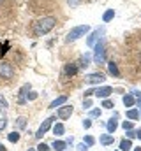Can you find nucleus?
Wrapping results in <instances>:
<instances>
[{
	"instance_id": "obj_1",
	"label": "nucleus",
	"mask_w": 141,
	"mask_h": 151,
	"mask_svg": "<svg viewBox=\"0 0 141 151\" xmlns=\"http://www.w3.org/2000/svg\"><path fill=\"white\" fill-rule=\"evenodd\" d=\"M55 25H57V18L46 16V18H41V19L35 21L34 27H32V30H34L35 35H44V34H48L49 30H53Z\"/></svg>"
},
{
	"instance_id": "obj_2",
	"label": "nucleus",
	"mask_w": 141,
	"mask_h": 151,
	"mask_svg": "<svg viewBox=\"0 0 141 151\" xmlns=\"http://www.w3.org/2000/svg\"><path fill=\"white\" fill-rule=\"evenodd\" d=\"M88 32H90V27H88V25H79V27H74V28H70V32L67 34L65 42H74V40H78V39L85 37Z\"/></svg>"
},
{
	"instance_id": "obj_3",
	"label": "nucleus",
	"mask_w": 141,
	"mask_h": 151,
	"mask_svg": "<svg viewBox=\"0 0 141 151\" xmlns=\"http://www.w3.org/2000/svg\"><path fill=\"white\" fill-rule=\"evenodd\" d=\"M94 62L95 63H106V44L104 40L101 39L95 46H94Z\"/></svg>"
},
{
	"instance_id": "obj_4",
	"label": "nucleus",
	"mask_w": 141,
	"mask_h": 151,
	"mask_svg": "<svg viewBox=\"0 0 141 151\" xmlns=\"http://www.w3.org/2000/svg\"><path fill=\"white\" fill-rule=\"evenodd\" d=\"M55 118H57V116H49V118H46V119H44V121L41 123L39 130L35 132V137H37V139H42V135H44V134H46V132H48V130L51 128V125H53Z\"/></svg>"
},
{
	"instance_id": "obj_5",
	"label": "nucleus",
	"mask_w": 141,
	"mask_h": 151,
	"mask_svg": "<svg viewBox=\"0 0 141 151\" xmlns=\"http://www.w3.org/2000/svg\"><path fill=\"white\" fill-rule=\"evenodd\" d=\"M102 34H104V28H102V27H101V28H97V30H94V32L88 35V39H86V44H88L90 47H94V46L101 40Z\"/></svg>"
},
{
	"instance_id": "obj_6",
	"label": "nucleus",
	"mask_w": 141,
	"mask_h": 151,
	"mask_svg": "<svg viewBox=\"0 0 141 151\" xmlns=\"http://www.w3.org/2000/svg\"><path fill=\"white\" fill-rule=\"evenodd\" d=\"M12 76H14V69L11 67V63H7V62L0 63V77H4V79H11Z\"/></svg>"
},
{
	"instance_id": "obj_7",
	"label": "nucleus",
	"mask_w": 141,
	"mask_h": 151,
	"mask_svg": "<svg viewBox=\"0 0 141 151\" xmlns=\"http://www.w3.org/2000/svg\"><path fill=\"white\" fill-rule=\"evenodd\" d=\"M106 81V76L104 74H101V72H92V74H88L86 76V83L88 84H101V83H104Z\"/></svg>"
},
{
	"instance_id": "obj_8",
	"label": "nucleus",
	"mask_w": 141,
	"mask_h": 151,
	"mask_svg": "<svg viewBox=\"0 0 141 151\" xmlns=\"http://www.w3.org/2000/svg\"><path fill=\"white\" fill-rule=\"evenodd\" d=\"M72 111H74V107L72 106H62L58 111H57V116L60 118V119H69L70 118V114H72Z\"/></svg>"
},
{
	"instance_id": "obj_9",
	"label": "nucleus",
	"mask_w": 141,
	"mask_h": 151,
	"mask_svg": "<svg viewBox=\"0 0 141 151\" xmlns=\"http://www.w3.org/2000/svg\"><path fill=\"white\" fill-rule=\"evenodd\" d=\"M99 99H108L111 93H113V88L111 86H101V88H95V91H94Z\"/></svg>"
},
{
	"instance_id": "obj_10",
	"label": "nucleus",
	"mask_w": 141,
	"mask_h": 151,
	"mask_svg": "<svg viewBox=\"0 0 141 151\" xmlns=\"http://www.w3.org/2000/svg\"><path fill=\"white\" fill-rule=\"evenodd\" d=\"M30 91V84H23V88L20 90V99H18V104L20 106H25L27 104V95Z\"/></svg>"
},
{
	"instance_id": "obj_11",
	"label": "nucleus",
	"mask_w": 141,
	"mask_h": 151,
	"mask_svg": "<svg viewBox=\"0 0 141 151\" xmlns=\"http://www.w3.org/2000/svg\"><path fill=\"white\" fill-rule=\"evenodd\" d=\"M116 118H118V114L115 113V116H111V118L108 119V123H106V128H108V132H109V134H113V132L116 130V127H118Z\"/></svg>"
},
{
	"instance_id": "obj_12",
	"label": "nucleus",
	"mask_w": 141,
	"mask_h": 151,
	"mask_svg": "<svg viewBox=\"0 0 141 151\" xmlns=\"http://www.w3.org/2000/svg\"><path fill=\"white\" fill-rule=\"evenodd\" d=\"M78 72V67L74 65V63H67L65 67H64V76H65V79H69V77H74Z\"/></svg>"
},
{
	"instance_id": "obj_13",
	"label": "nucleus",
	"mask_w": 141,
	"mask_h": 151,
	"mask_svg": "<svg viewBox=\"0 0 141 151\" xmlns=\"http://www.w3.org/2000/svg\"><path fill=\"white\" fill-rule=\"evenodd\" d=\"M99 142H101L102 146H111V144L115 142V137H113V134H102V135L99 137Z\"/></svg>"
},
{
	"instance_id": "obj_14",
	"label": "nucleus",
	"mask_w": 141,
	"mask_h": 151,
	"mask_svg": "<svg viewBox=\"0 0 141 151\" xmlns=\"http://www.w3.org/2000/svg\"><path fill=\"white\" fill-rule=\"evenodd\" d=\"M124 106H125V109H131L134 104H136V100H134V97L131 95V93H127V95H124Z\"/></svg>"
},
{
	"instance_id": "obj_15",
	"label": "nucleus",
	"mask_w": 141,
	"mask_h": 151,
	"mask_svg": "<svg viewBox=\"0 0 141 151\" xmlns=\"http://www.w3.org/2000/svg\"><path fill=\"white\" fill-rule=\"evenodd\" d=\"M108 69H109V74L113 76V77H120V70H118V67H116V63L113 60L108 62Z\"/></svg>"
},
{
	"instance_id": "obj_16",
	"label": "nucleus",
	"mask_w": 141,
	"mask_h": 151,
	"mask_svg": "<svg viewBox=\"0 0 141 151\" xmlns=\"http://www.w3.org/2000/svg\"><path fill=\"white\" fill-rule=\"evenodd\" d=\"M64 102H67V97H65V95H60L58 99H55V100H53V102L49 104V109H55V107H60V106H62Z\"/></svg>"
},
{
	"instance_id": "obj_17",
	"label": "nucleus",
	"mask_w": 141,
	"mask_h": 151,
	"mask_svg": "<svg viewBox=\"0 0 141 151\" xmlns=\"http://www.w3.org/2000/svg\"><path fill=\"white\" fill-rule=\"evenodd\" d=\"M131 150H132L131 139H122V141H120V151H131Z\"/></svg>"
},
{
	"instance_id": "obj_18",
	"label": "nucleus",
	"mask_w": 141,
	"mask_h": 151,
	"mask_svg": "<svg viewBox=\"0 0 141 151\" xmlns=\"http://www.w3.org/2000/svg\"><path fill=\"white\" fill-rule=\"evenodd\" d=\"M113 18H115V11H113V9H108L104 14H102V21H104V23L113 21Z\"/></svg>"
},
{
	"instance_id": "obj_19",
	"label": "nucleus",
	"mask_w": 141,
	"mask_h": 151,
	"mask_svg": "<svg viewBox=\"0 0 141 151\" xmlns=\"http://www.w3.org/2000/svg\"><path fill=\"white\" fill-rule=\"evenodd\" d=\"M51 146H53V150H55V151H65V148H67L65 141H55Z\"/></svg>"
},
{
	"instance_id": "obj_20",
	"label": "nucleus",
	"mask_w": 141,
	"mask_h": 151,
	"mask_svg": "<svg viewBox=\"0 0 141 151\" xmlns=\"http://www.w3.org/2000/svg\"><path fill=\"white\" fill-rule=\"evenodd\" d=\"M127 118H129L131 121H136V119H140V111H138V109H132V107H131V109L127 111Z\"/></svg>"
},
{
	"instance_id": "obj_21",
	"label": "nucleus",
	"mask_w": 141,
	"mask_h": 151,
	"mask_svg": "<svg viewBox=\"0 0 141 151\" xmlns=\"http://www.w3.org/2000/svg\"><path fill=\"white\" fill-rule=\"evenodd\" d=\"M88 63H90V55L86 53V55H83V56L79 58V67H81V69H86Z\"/></svg>"
},
{
	"instance_id": "obj_22",
	"label": "nucleus",
	"mask_w": 141,
	"mask_h": 151,
	"mask_svg": "<svg viewBox=\"0 0 141 151\" xmlns=\"http://www.w3.org/2000/svg\"><path fill=\"white\" fill-rule=\"evenodd\" d=\"M53 134H55V135H64V134H65V127H64L62 123H57V125L53 127Z\"/></svg>"
},
{
	"instance_id": "obj_23",
	"label": "nucleus",
	"mask_w": 141,
	"mask_h": 151,
	"mask_svg": "<svg viewBox=\"0 0 141 151\" xmlns=\"http://www.w3.org/2000/svg\"><path fill=\"white\" fill-rule=\"evenodd\" d=\"M7 139H9L11 142H18V141H20V132H11V134L7 135Z\"/></svg>"
},
{
	"instance_id": "obj_24",
	"label": "nucleus",
	"mask_w": 141,
	"mask_h": 151,
	"mask_svg": "<svg viewBox=\"0 0 141 151\" xmlns=\"http://www.w3.org/2000/svg\"><path fill=\"white\" fill-rule=\"evenodd\" d=\"M101 114H102L101 109H90L88 111V118H101Z\"/></svg>"
},
{
	"instance_id": "obj_25",
	"label": "nucleus",
	"mask_w": 141,
	"mask_h": 151,
	"mask_svg": "<svg viewBox=\"0 0 141 151\" xmlns=\"http://www.w3.org/2000/svg\"><path fill=\"white\" fill-rule=\"evenodd\" d=\"M122 127H124V130H132V127H134V123H132L131 119H125V121L122 123Z\"/></svg>"
},
{
	"instance_id": "obj_26",
	"label": "nucleus",
	"mask_w": 141,
	"mask_h": 151,
	"mask_svg": "<svg viewBox=\"0 0 141 151\" xmlns=\"http://www.w3.org/2000/svg\"><path fill=\"white\" fill-rule=\"evenodd\" d=\"M83 142H85L86 146H94V144H95V139H94L92 135H86V137L83 139Z\"/></svg>"
},
{
	"instance_id": "obj_27",
	"label": "nucleus",
	"mask_w": 141,
	"mask_h": 151,
	"mask_svg": "<svg viewBox=\"0 0 141 151\" xmlns=\"http://www.w3.org/2000/svg\"><path fill=\"white\" fill-rule=\"evenodd\" d=\"M113 106H115V104H113L109 99H104V100H102V107H104V109H113Z\"/></svg>"
},
{
	"instance_id": "obj_28",
	"label": "nucleus",
	"mask_w": 141,
	"mask_h": 151,
	"mask_svg": "<svg viewBox=\"0 0 141 151\" xmlns=\"http://www.w3.org/2000/svg\"><path fill=\"white\" fill-rule=\"evenodd\" d=\"M131 95L138 99V104L141 106V91H140V90H132V93H131Z\"/></svg>"
},
{
	"instance_id": "obj_29",
	"label": "nucleus",
	"mask_w": 141,
	"mask_h": 151,
	"mask_svg": "<svg viewBox=\"0 0 141 151\" xmlns=\"http://www.w3.org/2000/svg\"><path fill=\"white\" fill-rule=\"evenodd\" d=\"M83 109H92V100L85 99V100H83Z\"/></svg>"
},
{
	"instance_id": "obj_30",
	"label": "nucleus",
	"mask_w": 141,
	"mask_h": 151,
	"mask_svg": "<svg viewBox=\"0 0 141 151\" xmlns=\"http://www.w3.org/2000/svg\"><path fill=\"white\" fill-rule=\"evenodd\" d=\"M25 125H27V118H20L18 119V128H25Z\"/></svg>"
},
{
	"instance_id": "obj_31",
	"label": "nucleus",
	"mask_w": 141,
	"mask_h": 151,
	"mask_svg": "<svg viewBox=\"0 0 141 151\" xmlns=\"http://www.w3.org/2000/svg\"><path fill=\"white\" fill-rule=\"evenodd\" d=\"M37 151H49V146L44 144V142H41V144L37 146Z\"/></svg>"
},
{
	"instance_id": "obj_32",
	"label": "nucleus",
	"mask_w": 141,
	"mask_h": 151,
	"mask_svg": "<svg viewBox=\"0 0 141 151\" xmlns=\"http://www.w3.org/2000/svg\"><path fill=\"white\" fill-rule=\"evenodd\" d=\"M76 151H88V146H85V142H81L76 146Z\"/></svg>"
},
{
	"instance_id": "obj_33",
	"label": "nucleus",
	"mask_w": 141,
	"mask_h": 151,
	"mask_svg": "<svg viewBox=\"0 0 141 151\" xmlns=\"http://www.w3.org/2000/svg\"><path fill=\"white\" fill-rule=\"evenodd\" d=\"M35 99H37V93H35V91H28L27 100H35Z\"/></svg>"
},
{
	"instance_id": "obj_34",
	"label": "nucleus",
	"mask_w": 141,
	"mask_h": 151,
	"mask_svg": "<svg viewBox=\"0 0 141 151\" xmlns=\"http://www.w3.org/2000/svg\"><path fill=\"white\" fill-rule=\"evenodd\" d=\"M79 2H81V0H67V4H69L70 7H78V5H79Z\"/></svg>"
},
{
	"instance_id": "obj_35",
	"label": "nucleus",
	"mask_w": 141,
	"mask_h": 151,
	"mask_svg": "<svg viewBox=\"0 0 141 151\" xmlns=\"http://www.w3.org/2000/svg\"><path fill=\"white\" fill-rule=\"evenodd\" d=\"M90 125H92V121H90L88 118H86V119H83V127H85V128H90Z\"/></svg>"
},
{
	"instance_id": "obj_36",
	"label": "nucleus",
	"mask_w": 141,
	"mask_h": 151,
	"mask_svg": "<svg viewBox=\"0 0 141 151\" xmlns=\"http://www.w3.org/2000/svg\"><path fill=\"white\" fill-rule=\"evenodd\" d=\"M0 106H2V109H7V104H5V99L0 95Z\"/></svg>"
},
{
	"instance_id": "obj_37",
	"label": "nucleus",
	"mask_w": 141,
	"mask_h": 151,
	"mask_svg": "<svg viewBox=\"0 0 141 151\" xmlns=\"http://www.w3.org/2000/svg\"><path fill=\"white\" fill-rule=\"evenodd\" d=\"M5 125H7V119H5V118H2V119H0V130H4V128H5Z\"/></svg>"
},
{
	"instance_id": "obj_38",
	"label": "nucleus",
	"mask_w": 141,
	"mask_h": 151,
	"mask_svg": "<svg viewBox=\"0 0 141 151\" xmlns=\"http://www.w3.org/2000/svg\"><path fill=\"white\" fill-rule=\"evenodd\" d=\"M125 132H127V137H129V139L136 137V132H132V130H125Z\"/></svg>"
},
{
	"instance_id": "obj_39",
	"label": "nucleus",
	"mask_w": 141,
	"mask_h": 151,
	"mask_svg": "<svg viewBox=\"0 0 141 151\" xmlns=\"http://www.w3.org/2000/svg\"><path fill=\"white\" fill-rule=\"evenodd\" d=\"M94 91H95V88H92V90H86V91H85V97H90V95H94Z\"/></svg>"
},
{
	"instance_id": "obj_40",
	"label": "nucleus",
	"mask_w": 141,
	"mask_h": 151,
	"mask_svg": "<svg viewBox=\"0 0 141 151\" xmlns=\"http://www.w3.org/2000/svg\"><path fill=\"white\" fill-rule=\"evenodd\" d=\"M65 144H70V146H72V144H74V137H67V141H65Z\"/></svg>"
},
{
	"instance_id": "obj_41",
	"label": "nucleus",
	"mask_w": 141,
	"mask_h": 151,
	"mask_svg": "<svg viewBox=\"0 0 141 151\" xmlns=\"http://www.w3.org/2000/svg\"><path fill=\"white\" fill-rule=\"evenodd\" d=\"M136 137H138V139H141V128H138V130H136Z\"/></svg>"
},
{
	"instance_id": "obj_42",
	"label": "nucleus",
	"mask_w": 141,
	"mask_h": 151,
	"mask_svg": "<svg viewBox=\"0 0 141 151\" xmlns=\"http://www.w3.org/2000/svg\"><path fill=\"white\" fill-rule=\"evenodd\" d=\"M0 151H7V150H5V148H4V146H0Z\"/></svg>"
},
{
	"instance_id": "obj_43",
	"label": "nucleus",
	"mask_w": 141,
	"mask_h": 151,
	"mask_svg": "<svg viewBox=\"0 0 141 151\" xmlns=\"http://www.w3.org/2000/svg\"><path fill=\"white\" fill-rule=\"evenodd\" d=\"M134 151H141V146H140V148H136V150H134Z\"/></svg>"
},
{
	"instance_id": "obj_44",
	"label": "nucleus",
	"mask_w": 141,
	"mask_h": 151,
	"mask_svg": "<svg viewBox=\"0 0 141 151\" xmlns=\"http://www.w3.org/2000/svg\"><path fill=\"white\" fill-rule=\"evenodd\" d=\"M140 119H141V109H140Z\"/></svg>"
},
{
	"instance_id": "obj_45",
	"label": "nucleus",
	"mask_w": 141,
	"mask_h": 151,
	"mask_svg": "<svg viewBox=\"0 0 141 151\" xmlns=\"http://www.w3.org/2000/svg\"><path fill=\"white\" fill-rule=\"evenodd\" d=\"M28 151H35V150H32V148H30V150H28Z\"/></svg>"
},
{
	"instance_id": "obj_46",
	"label": "nucleus",
	"mask_w": 141,
	"mask_h": 151,
	"mask_svg": "<svg viewBox=\"0 0 141 151\" xmlns=\"http://www.w3.org/2000/svg\"><path fill=\"white\" fill-rule=\"evenodd\" d=\"M0 146H2V142H0Z\"/></svg>"
},
{
	"instance_id": "obj_47",
	"label": "nucleus",
	"mask_w": 141,
	"mask_h": 151,
	"mask_svg": "<svg viewBox=\"0 0 141 151\" xmlns=\"http://www.w3.org/2000/svg\"><path fill=\"white\" fill-rule=\"evenodd\" d=\"M0 2H2V0H0Z\"/></svg>"
},
{
	"instance_id": "obj_48",
	"label": "nucleus",
	"mask_w": 141,
	"mask_h": 151,
	"mask_svg": "<svg viewBox=\"0 0 141 151\" xmlns=\"http://www.w3.org/2000/svg\"><path fill=\"white\" fill-rule=\"evenodd\" d=\"M118 151H120V150H118Z\"/></svg>"
}]
</instances>
